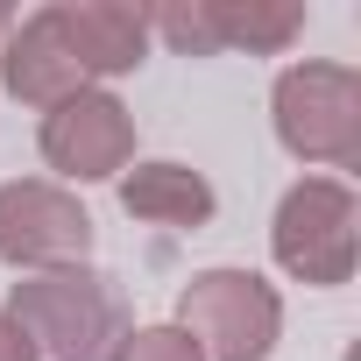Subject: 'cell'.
<instances>
[{
	"label": "cell",
	"mask_w": 361,
	"mask_h": 361,
	"mask_svg": "<svg viewBox=\"0 0 361 361\" xmlns=\"http://www.w3.org/2000/svg\"><path fill=\"white\" fill-rule=\"evenodd\" d=\"M8 326L29 340V361H114L121 347V298L92 269H50L15 283Z\"/></svg>",
	"instance_id": "1"
},
{
	"label": "cell",
	"mask_w": 361,
	"mask_h": 361,
	"mask_svg": "<svg viewBox=\"0 0 361 361\" xmlns=\"http://www.w3.org/2000/svg\"><path fill=\"white\" fill-rule=\"evenodd\" d=\"M177 326L206 361H269L283 333V298L255 269H199L177 298Z\"/></svg>",
	"instance_id": "2"
},
{
	"label": "cell",
	"mask_w": 361,
	"mask_h": 361,
	"mask_svg": "<svg viewBox=\"0 0 361 361\" xmlns=\"http://www.w3.org/2000/svg\"><path fill=\"white\" fill-rule=\"evenodd\" d=\"M269 248L276 262L298 276V283H347L354 276V255H361V206L340 177H305V185L283 192L276 206V227H269Z\"/></svg>",
	"instance_id": "3"
},
{
	"label": "cell",
	"mask_w": 361,
	"mask_h": 361,
	"mask_svg": "<svg viewBox=\"0 0 361 361\" xmlns=\"http://www.w3.org/2000/svg\"><path fill=\"white\" fill-rule=\"evenodd\" d=\"M276 135L298 163H361V71L347 64H290L276 78Z\"/></svg>",
	"instance_id": "4"
},
{
	"label": "cell",
	"mask_w": 361,
	"mask_h": 361,
	"mask_svg": "<svg viewBox=\"0 0 361 361\" xmlns=\"http://www.w3.org/2000/svg\"><path fill=\"white\" fill-rule=\"evenodd\" d=\"M85 255H92V213L64 185H43V177L0 185V262L50 276V269H85Z\"/></svg>",
	"instance_id": "5"
},
{
	"label": "cell",
	"mask_w": 361,
	"mask_h": 361,
	"mask_svg": "<svg viewBox=\"0 0 361 361\" xmlns=\"http://www.w3.org/2000/svg\"><path fill=\"white\" fill-rule=\"evenodd\" d=\"M128 156H135V121L114 92H71L64 106L43 114V163L78 177V185L121 177Z\"/></svg>",
	"instance_id": "6"
},
{
	"label": "cell",
	"mask_w": 361,
	"mask_h": 361,
	"mask_svg": "<svg viewBox=\"0 0 361 361\" xmlns=\"http://www.w3.org/2000/svg\"><path fill=\"white\" fill-rule=\"evenodd\" d=\"M0 85H8L22 106H43V114L64 106L71 92H92V78H85V64H78V50H71L57 8H36V15L8 36V50H0Z\"/></svg>",
	"instance_id": "7"
},
{
	"label": "cell",
	"mask_w": 361,
	"mask_h": 361,
	"mask_svg": "<svg viewBox=\"0 0 361 361\" xmlns=\"http://www.w3.org/2000/svg\"><path fill=\"white\" fill-rule=\"evenodd\" d=\"M57 15H64V36H71L85 78H121L149 50V15L142 8H121V0H57Z\"/></svg>",
	"instance_id": "8"
},
{
	"label": "cell",
	"mask_w": 361,
	"mask_h": 361,
	"mask_svg": "<svg viewBox=\"0 0 361 361\" xmlns=\"http://www.w3.org/2000/svg\"><path fill=\"white\" fill-rule=\"evenodd\" d=\"M121 213L149 227H206L213 220V185L192 163H135L121 177Z\"/></svg>",
	"instance_id": "9"
},
{
	"label": "cell",
	"mask_w": 361,
	"mask_h": 361,
	"mask_svg": "<svg viewBox=\"0 0 361 361\" xmlns=\"http://www.w3.org/2000/svg\"><path fill=\"white\" fill-rule=\"evenodd\" d=\"M206 29H213V50H255V57H276L290 36H305V8H262V0H206Z\"/></svg>",
	"instance_id": "10"
},
{
	"label": "cell",
	"mask_w": 361,
	"mask_h": 361,
	"mask_svg": "<svg viewBox=\"0 0 361 361\" xmlns=\"http://www.w3.org/2000/svg\"><path fill=\"white\" fill-rule=\"evenodd\" d=\"M114 361H206V354L185 326H135V333H121Z\"/></svg>",
	"instance_id": "11"
},
{
	"label": "cell",
	"mask_w": 361,
	"mask_h": 361,
	"mask_svg": "<svg viewBox=\"0 0 361 361\" xmlns=\"http://www.w3.org/2000/svg\"><path fill=\"white\" fill-rule=\"evenodd\" d=\"M0 361H29V340L8 326V312H0Z\"/></svg>",
	"instance_id": "12"
}]
</instances>
